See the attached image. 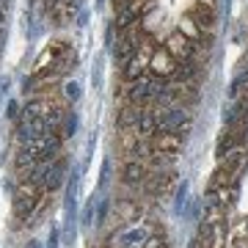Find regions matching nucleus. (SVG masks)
Wrapping results in <instances>:
<instances>
[{
	"instance_id": "obj_1",
	"label": "nucleus",
	"mask_w": 248,
	"mask_h": 248,
	"mask_svg": "<svg viewBox=\"0 0 248 248\" xmlns=\"http://www.w3.org/2000/svg\"><path fill=\"white\" fill-rule=\"evenodd\" d=\"M36 204H39V190H36L33 185H22L14 193V213H17V218H31L36 210Z\"/></svg>"
},
{
	"instance_id": "obj_2",
	"label": "nucleus",
	"mask_w": 248,
	"mask_h": 248,
	"mask_svg": "<svg viewBox=\"0 0 248 248\" xmlns=\"http://www.w3.org/2000/svg\"><path fill=\"white\" fill-rule=\"evenodd\" d=\"M63 177H66V163L63 160H53V163H45L42 166L39 185L45 187V190H58L63 185Z\"/></svg>"
},
{
	"instance_id": "obj_3",
	"label": "nucleus",
	"mask_w": 248,
	"mask_h": 248,
	"mask_svg": "<svg viewBox=\"0 0 248 248\" xmlns=\"http://www.w3.org/2000/svg\"><path fill=\"white\" fill-rule=\"evenodd\" d=\"M160 86H155V83H149V80H135L133 89H130V99H133L135 105H146L149 99H155V94H157Z\"/></svg>"
},
{
	"instance_id": "obj_4",
	"label": "nucleus",
	"mask_w": 248,
	"mask_h": 248,
	"mask_svg": "<svg viewBox=\"0 0 248 248\" xmlns=\"http://www.w3.org/2000/svg\"><path fill=\"white\" fill-rule=\"evenodd\" d=\"M155 152H166V155H174V152L182 149V135L177 133H157L155 141H152Z\"/></svg>"
},
{
	"instance_id": "obj_5",
	"label": "nucleus",
	"mask_w": 248,
	"mask_h": 248,
	"mask_svg": "<svg viewBox=\"0 0 248 248\" xmlns=\"http://www.w3.org/2000/svg\"><path fill=\"white\" fill-rule=\"evenodd\" d=\"M135 133L141 135V138H152V135L157 133V113H152V110H141L138 124H135Z\"/></svg>"
},
{
	"instance_id": "obj_6",
	"label": "nucleus",
	"mask_w": 248,
	"mask_h": 248,
	"mask_svg": "<svg viewBox=\"0 0 248 248\" xmlns=\"http://www.w3.org/2000/svg\"><path fill=\"white\" fill-rule=\"evenodd\" d=\"M124 182H130V185H138V182H143V177H146V169H143L141 163H138V157L130 160L127 166H124Z\"/></svg>"
},
{
	"instance_id": "obj_7",
	"label": "nucleus",
	"mask_w": 248,
	"mask_h": 248,
	"mask_svg": "<svg viewBox=\"0 0 248 248\" xmlns=\"http://www.w3.org/2000/svg\"><path fill=\"white\" fill-rule=\"evenodd\" d=\"M138 116H141V110L138 108H124L122 113H119V130H133L135 124H138Z\"/></svg>"
},
{
	"instance_id": "obj_8",
	"label": "nucleus",
	"mask_w": 248,
	"mask_h": 248,
	"mask_svg": "<svg viewBox=\"0 0 248 248\" xmlns=\"http://www.w3.org/2000/svg\"><path fill=\"white\" fill-rule=\"evenodd\" d=\"M135 19H138V6H127V9H122V11H119L116 28H119V31H127V28L133 25Z\"/></svg>"
},
{
	"instance_id": "obj_9",
	"label": "nucleus",
	"mask_w": 248,
	"mask_h": 248,
	"mask_svg": "<svg viewBox=\"0 0 248 248\" xmlns=\"http://www.w3.org/2000/svg\"><path fill=\"white\" fill-rule=\"evenodd\" d=\"M152 72L155 75H171L174 72V66H171V55L169 53H160L152 58Z\"/></svg>"
},
{
	"instance_id": "obj_10",
	"label": "nucleus",
	"mask_w": 248,
	"mask_h": 248,
	"mask_svg": "<svg viewBox=\"0 0 248 248\" xmlns=\"http://www.w3.org/2000/svg\"><path fill=\"white\" fill-rule=\"evenodd\" d=\"M143 240H146L143 229H130V232H124L122 237H119V246H122V248H130V246H143Z\"/></svg>"
},
{
	"instance_id": "obj_11",
	"label": "nucleus",
	"mask_w": 248,
	"mask_h": 248,
	"mask_svg": "<svg viewBox=\"0 0 248 248\" xmlns=\"http://www.w3.org/2000/svg\"><path fill=\"white\" fill-rule=\"evenodd\" d=\"M133 55H135V42H133V39H122V42H119V47H116V61L127 63Z\"/></svg>"
},
{
	"instance_id": "obj_12",
	"label": "nucleus",
	"mask_w": 248,
	"mask_h": 248,
	"mask_svg": "<svg viewBox=\"0 0 248 248\" xmlns=\"http://www.w3.org/2000/svg\"><path fill=\"white\" fill-rule=\"evenodd\" d=\"M169 53L190 55V42H187L185 36H171V39H169Z\"/></svg>"
},
{
	"instance_id": "obj_13",
	"label": "nucleus",
	"mask_w": 248,
	"mask_h": 248,
	"mask_svg": "<svg viewBox=\"0 0 248 248\" xmlns=\"http://www.w3.org/2000/svg\"><path fill=\"white\" fill-rule=\"evenodd\" d=\"M143 75V61L138 58V55H133L130 61H127V69H124V78L127 80H138Z\"/></svg>"
},
{
	"instance_id": "obj_14",
	"label": "nucleus",
	"mask_w": 248,
	"mask_h": 248,
	"mask_svg": "<svg viewBox=\"0 0 248 248\" xmlns=\"http://www.w3.org/2000/svg\"><path fill=\"white\" fill-rule=\"evenodd\" d=\"M63 97H66V102H78L80 99V83L78 80H66V83H63Z\"/></svg>"
},
{
	"instance_id": "obj_15",
	"label": "nucleus",
	"mask_w": 248,
	"mask_h": 248,
	"mask_svg": "<svg viewBox=\"0 0 248 248\" xmlns=\"http://www.w3.org/2000/svg\"><path fill=\"white\" fill-rule=\"evenodd\" d=\"M75 133H78V116L66 113L63 116V138H72Z\"/></svg>"
},
{
	"instance_id": "obj_16",
	"label": "nucleus",
	"mask_w": 248,
	"mask_h": 248,
	"mask_svg": "<svg viewBox=\"0 0 248 248\" xmlns=\"http://www.w3.org/2000/svg\"><path fill=\"white\" fill-rule=\"evenodd\" d=\"M232 146H234V135H232V133H223L221 141H218V157H223L226 152H232Z\"/></svg>"
},
{
	"instance_id": "obj_17",
	"label": "nucleus",
	"mask_w": 248,
	"mask_h": 248,
	"mask_svg": "<svg viewBox=\"0 0 248 248\" xmlns=\"http://www.w3.org/2000/svg\"><path fill=\"white\" fill-rule=\"evenodd\" d=\"M248 80V75H240V78H234V83L229 86V99H237L240 91H243V83Z\"/></svg>"
},
{
	"instance_id": "obj_18",
	"label": "nucleus",
	"mask_w": 248,
	"mask_h": 248,
	"mask_svg": "<svg viewBox=\"0 0 248 248\" xmlns=\"http://www.w3.org/2000/svg\"><path fill=\"white\" fill-rule=\"evenodd\" d=\"M193 63H190V61H185V63H182V66H179V69H177V78L179 80H190V78H193Z\"/></svg>"
},
{
	"instance_id": "obj_19",
	"label": "nucleus",
	"mask_w": 248,
	"mask_h": 248,
	"mask_svg": "<svg viewBox=\"0 0 248 248\" xmlns=\"http://www.w3.org/2000/svg\"><path fill=\"white\" fill-rule=\"evenodd\" d=\"M143 248H163V240H160L157 234H152V237L143 240Z\"/></svg>"
},
{
	"instance_id": "obj_20",
	"label": "nucleus",
	"mask_w": 248,
	"mask_h": 248,
	"mask_svg": "<svg viewBox=\"0 0 248 248\" xmlns=\"http://www.w3.org/2000/svg\"><path fill=\"white\" fill-rule=\"evenodd\" d=\"M0 22H3V3H0Z\"/></svg>"
},
{
	"instance_id": "obj_21",
	"label": "nucleus",
	"mask_w": 248,
	"mask_h": 248,
	"mask_svg": "<svg viewBox=\"0 0 248 248\" xmlns=\"http://www.w3.org/2000/svg\"><path fill=\"white\" fill-rule=\"evenodd\" d=\"M130 248H143V246H130Z\"/></svg>"
},
{
	"instance_id": "obj_22",
	"label": "nucleus",
	"mask_w": 248,
	"mask_h": 248,
	"mask_svg": "<svg viewBox=\"0 0 248 248\" xmlns=\"http://www.w3.org/2000/svg\"><path fill=\"white\" fill-rule=\"evenodd\" d=\"M63 3H72V0H63Z\"/></svg>"
}]
</instances>
